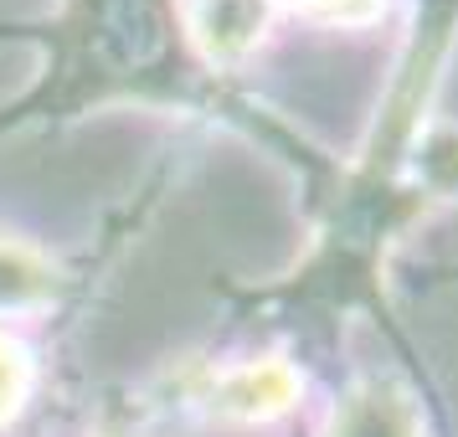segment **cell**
Segmentation results:
<instances>
[{
  "label": "cell",
  "mask_w": 458,
  "mask_h": 437,
  "mask_svg": "<svg viewBox=\"0 0 458 437\" xmlns=\"http://www.w3.org/2000/svg\"><path fill=\"white\" fill-rule=\"evenodd\" d=\"M47 289V268L37 257H26L16 248H0V298L16 304V298H31V293Z\"/></svg>",
  "instance_id": "cell-1"
},
{
  "label": "cell",
  "mask_w": 458,
  "mask_h": 437,
  "mask_svg": "<svg viewBox=\"0 0 458 437\" xmlns=\"http://www.w3.org/2000/svg\"><path fill=\"white\" fill-rule=\"evenodd\" d=\"M16 391H21V360H16V350L0 340V416L16 407Z\"/></svg>",
  "instance_id": "cell-2"
}]
</instances>
